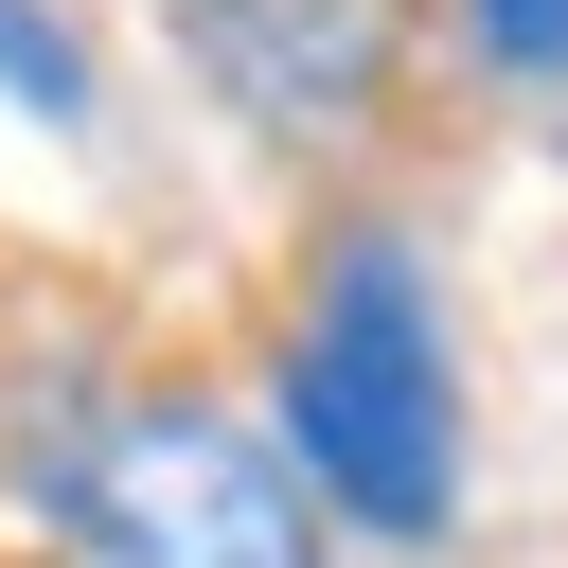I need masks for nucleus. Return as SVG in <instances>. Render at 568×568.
I'll list each match as a JSON object with an SVG mask.
<instances>
[{"mask_svg": "<svg viewBox=\"0 0 568 568\" xmlns=\"http://www.w3.org/2000/svg\"><path fill=\"white\" fill-rule=\"evenodd\" d=\"M284 462L390 550H426L462 515V355H444L408 231H337V266L284 337Z\"/></svg>", "mask_w": 568, "mask_h": 568, "instance_id": "nucleus-1", "label": "nucleus"}, {"mask_svg": "<svg viewBox=\"0 0 568 568\" xmlns=\"http://www.w3.org/2000/svg\"><path fill=\"white\" fill-rule=\"evenodd\" d=\"M53 550L71 568H320L302 462L231 408H124L53 479Z\"/></svg>", "mask_w": 568, "mask_h": 568, "instance_id": "nucleus-2", "label": "nucleus"}, {"mask_svg": "<svg viewBox=\"0 0 568 568\" xmlns=\"http://www.w3.org/2000/svg\"><path fill=\"white\" fill-rule=\"evenodd\" d=\"M160 36L195 53V89L266 142H337L373 124L390 53H408V0H160Z\"/></svg>", "mask_w": 568, "mask_h": 568, "instance_id": "nucleus-3", "label": "nucleus"}, {"mask_svg": "<svg viewBox=\"0 0 568 568\" xmlns=\"http://www.w3.org/2000/svg\"><path fill=\"white\" fill-rule=\"evenodd\" d=\"M0 106H36L53 142H89V124H106V71H89L71 0H0Z\"/></svg>", "mask_w": 568, "mask_h": 568, "instance_id": "nucleus-4", "label": "nucleus"}, {"mask_svg": "<svg viewBox=\"0 0 568 568\" xmlns=\"http://www.w3.org/2000/svg\"><path fill=\"white\" fill-rule=\"evenodd\" d=\"M462 36H479V71H515V89H568V0H462Z\"/></svg>", "mask_w": 568, "mask_h": 568, "instance_id": "nucleus-5", "label": "nucleus"}]
</instances>
